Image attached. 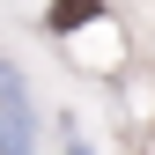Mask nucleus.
Listing matches in <instances>:
<instances>
[{"label":"nucleus","instance_id":"nucleus-1","mask_svg":"<svg viewBox=\"0 0 155 155\" xmlns=\"http://www.w3.org/2000/svg\"><path fill=\"white\" fill-rule=\"evenodd\" d=\"M0 118H8V126H0V148L22 155L30 148V96H22V74H15L8 59H0Z\"/></svg>","mask_w":155,"mask_h":155},{"label":"nucleus","instance_id":"nucleus-2","mask_svg":"<svg viewBox=\"0 0 155 155\" xmlns=\"http://www.w3.org/2000/svg\"><path fill=\"white\" fill-rule=\"evenodd\" d=\"M96 8H104V0H52V15H45V30H74V22H89Z\"/></svg>","mask_w":155,"mask_h":155}]
</instances>
